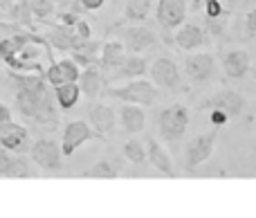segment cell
<instances>
[{"label":"cell","mask_w":256,"mask_h":218,"mask_svg":"<svg viewBox=\"0 0 256 218\" xmlns=\"http://www.w3.org/2000/svg\"><path fill=\"white\" fill-rule=\"evenodd\" d=\"M150 7H153V0H126L124 7V22H130V25H142L146 22L150 14Z\"/></svg>","instance_id":"26"},{"label":"cell","mask_w":256,"mask_h":218,"mask_svg":"<svg viewBox=\"0 0 256 218\" xmlns=\"http://www.w3.org/2000/svg\"><path fill=\"white\" fill-rule=\"evenodd\" d=\"M216 72V56L212 52H194L186 54L184 58V76L189 79V84L200 86L204 81H209Z\"/></svg>","instance_id":"7"},{"label":"cell","mask_w":256,"mask_h":218,"mask_svg":"<svg viewBox=\"0 0 256 218\" xmlns=\"http://www.w3.org/2000/svg\"><path fill=\"white\" fill-rule=\"evenodd\" d=\"M189 108L182 104H173V106L164 108L158 117V128L164 142H178L184 138L186 128H189Z\"/></svg>","instance_id":"3"},{"label":"cell","mask_w":256,"mask_h":218,"mask_svg":"<svg viewBox=\"0 0 256 218\" xmlns=\"http://www.w3.org/2000/svg\"><path fill=\"white\" fill-rule=\"evenodd\" d=\"M202 14H204V18H218V16H222V14H227V9L220 0H207V2L202 4Z\"/></svg>","instance_id":"30"},{"label":"cell","mask_w":256,"mask_h":218,"mask_svg":"<svg viewBox=\"0 0 256 218\" xmlns=\"http://www.w3.org/2000/svg\"><path fill=\"white\" fill-rule=\"evenodd\" d=\"M112 32H117V38L124 43L128 54H142L146 50H150L153 45H158V34L153 30L144 25H115Z\"/></svg>","instance_id":"4"},{"label":"cell","mask_w":256,"mask_h":218,"mask_svg":"<svg viewBox=\"0 0 256 218\" xmlns=\"http://www.w3.org/2000/svg\"><path fill=\"white\" fill-rule=\"evenodd\" d=\"M254 79H256V68H254Z\"/></svg>","instance_id":"42"},{"label":"cell","mask_w":256,"mask_h":218,"mask_svg":"<svg viewBox=\"0 0 256 218\" xmlns=\"http://www.w3.org/2000/svg\"><path fill=\"white\" fill-rule=\"evenodd\" d=\"M56 2V9L58 12H74V14H84V4L81 0H54Z\"/></svg>","instance_id":"31"},{"label":"cell","mask_w":256,"mask_h":218,"mask_svg":"<svg viewBox=\"0 0 256 218\" xmlns=\"http://www.w3.org/2000/svg\"><path fill=\"white\" fill-rule=\"evenodd\" d=\"M146 70H148V61H146L142 54H128L124 58V63H122L120 68H117L115 72H112L110 76H108V81H120V79H140V76L146 74Z\"/></svg>","instance_id":"19"},{"label":"cell","mask_w":256,"mask_h":218,"mask_svg":"<svg viewBox=\"0 0 256 218\" xmlns=\"http://www.w3.org/2000/svg\"><path fill=\"white\" fill-rule=\"evenodd\" d=\"M209 112V122H212L214 126H218L220 128L222 124H227V120H230V115H225L222 110H216V108H212V110H207Z\"/></svg>","instance_id":"36"},{"label":"cell","mask_w":256,"mask_h":218,"mask_svg":"<svg viewBox=\"0 0 256 218\" xmlns=\"http://www.w3.org/2000/svg\"><path fill=\"white\" fill-rule=\"evenodd\" d=\"M79 74H81V68L74 63V58L66 56L61 61H50L43 76L52 88H56V86L68 84V81H79Z\"/></svg>","instance_id":"12"},{"label":"cell","mask_w":256,"mask_h":218,"mask_svg":"<svg viewBox=\"0 0 256 218\" xmlns=\"http://www.w3.org/2000/svg\"><path fill=\"white\" fill-rule=\"evenodd\" d=\"M7 20L16 22L20 25L22 30H36V20H34V14H32V7H30V0H16V2L9 7V12L2 14Z\"/></svg>","instance_id":"24"},{"label":"cell","mask_w":256,"mask_h":218,"mask_svg":"<svg viewBox=\"0 0 256 218\" xmlns=\"http://www.w3.org/2000/svg\"><path fill=\"white\" fill-rule=\"evenodd\" d=\"M104 70L97 66H88V68H81V74H79V88H81V94L84 97H88L90 102L92 99H97L99 94H102V88H104Z\"/></svg>","instance_id":"16"},{"label":"cell","mask_w":256,"mask_h":218,"mask_svg":"<svg viewBox=\"0 0 256 218\" xmlns=\"http://www.w3.org/2000/svg\"><path fill=\"white\" fill-rule=\"evenodd\" d=\"M0 18H2V12H0Z\"/></svg>","instance_id":"43"},{"label":"cell","mask_w":256,"mask_h":218,"mask_svg":"<svg viewBox=\"0 0 256 218\" xmlns=\"http://www.w3.org/2000/svg\"><path fill=\"white\" fill-rule=\"evenodd\" d=\"M30 7H32V14H34V20L38 25L56 12V2L54 0H30Z\"/></svg>","instance_id":"28"},{"label":"cell","mask_w":256,"mask_h":218,"mask_svg":"<svg viewBox=\"0 0 256 218\" xmlns=\"http://www.w3.org/2000/svg\"><path fill=\"white\" fill-rule=\"evenodd\" d=\"M124 160L120 156H110V158H102L94 166H90L84 174V178H97V180H115L120 178Z\"/></svg>","instance_id":"22"},{"label":"cell","mask_w":256,"mask_h":218,"mask_svg":"<svg viewBox=\"0 0 256 218\" xmlns=\"http://www.w3.org/2000/svg\"><path fill=\"white\" fill-rule=\"evenodd\" d=\"M124 158L132 164H144L148 162V156H146V146L140 142V140H128L124 144Z\"/></svg>","instance_id":"27"},{"label":"cell","mask_w":256,"mask_h":218,"mask_svg":"<svg viewBox=\"0 0 256 218\" xmlns=\"http://www.w3.org/2000/svg\"><path fill=\"white\" fill-rule=\"evenodd\" d=\"M9 79L16 86L14 92V106L25 120H32L36 124L54 126L58 124L56 99L52 97V86L45 81L38 72H14L9 70Z\"/></svg>","instance_id":"1"},{"label":"cell","mask_w":256,"mask_h":218,"mask_svg":"<svg viewBox=\"0 0 256 218\" xmlns=\"http://www.w3.org/2000/svg\"><path fill=\"white\" fill-rule=\"evenodd\" d=\"M245 106H248L245 97L238 90L222 88V90H218V92H214L212 97L200 106V110H212V108H216V110H222L225 115H230V120H232V117H238L240 112L245 110Z\"/></svg>","instance_id":"10"},{"label":"cell","mask_w":256,"mask_h":218,"mask_svg":"<svg viewBox=\"0 0 256 218\" xmlns=\"http://www.w3.org/2000/svg\"><path fill=\"white\" fill-rule=\"evenodd\" d=\"M9 120H12V108L0 102V124H4V122H9Z\"/></svg>","instance_id":"38"},{"label":"cell","mask_w":256,"mask_h":218,"mask_svg":"<svg viewBox=\"0 0 256 218\" xmlns=\"http://www.w3.org/2000/svg\"><path fill=\"white\" fill-rule=\"evenodd\" d=\"M155 20L164 32H176L186 20V0H158Z\"/></svg>","instance_id":"11"},{"label":"cell","mask_w":256,"mask_h":218,"mask_svg":"<svg viewBox=\"0 0 256 218\" xmlns=\"http://www.w3.org/2000/svg\"><path fill=\"white\" fill-rule=\"evenodd\" d=\"M74 32H76V36L84 40L92 38V27H90V22L86 20V18H79V20L74 22Z\"/></svg>","instance_id":"33"},{"label":"cell","mask_w":256,"mask_h":218,"mask_svg":"<svg viewBox=\"0 0 256 218\" xmlns=\"http://www.w3.org/2000/svg\"><path fill=\"white\" fill-rule=\"evenodd\" d=\"M0 146L7 148V151H14V153H30V148H32L30 130H27L25 126L16 124L12 130L0 133Z\"/></svg>","instance_id":"21"},{"label":"cell","mask_w":256,"mask_h":218,"mask_svg":"<svg viewBox=\"0 0 256 218\" xmlns=\"http://www.w3.org/2000/svg\"><path fill=\"white\" fill-rule=\"evenodd\" d=\"M146 156H148L150 164L158 171H162L166 178H176V166H173L171 156H168V151H164V146L158 140H153V138L146 140Z\"/></svg>","instance_id":"18"},{"label":"cell","mask_w":256,"mask_h":218,"mask_svg":"<svg viewBox=\"0 0 256 218\" xmlns=\"http://www.w3.org/2000/svg\"><path fill=\"white\" fill-rule=\"evenodd\" d=\"M220 66L227 79H243L252 68V58L245 50H227L220 56Z\"/></svg>","instance_id":"14"},{"label":"cell","mask_w":256,"mask_h":218,"mask_svg":"<svg viewBox=\"0 0 256 218\" xmlns=\"http://www.w3.org/2000/svg\"><path fill=\"white\" fill-rule=\"evenodd\" d=\"M86 12H99V9L106 4V0H81Z\"/></svg>","instance_id":"37"},{"label":"cell","mask_w":256,"mask_h":218,"mask_svg":"<svg viewBox=\"0 0 256 218\" xmlns=\"http://www.w3.org/2000/svg\"><path fill=\"white\" fill-rule=\"evenodd\" d=\"M214 144H216V130H207V133H200L186 144L184 148V171H196L209 160L214 151Z\"/></svg>","instance_id":"6"},{"label":"cell","mask_w":256,"mask_h":218,"mask_svg":"<svg viewBox=\"0 0 256 218\" xmlns=\"http://www.w3.org/2000/svg\"><path fill=\"white\" fill-rule=\"evenodd\" d=\"M0 176L9 180L30 178L32 169H30V162L25 160V153H14L0 146Z\"/></svg>","instance_id":"13"},{"label":"cell","mask_w":256,"mask_h":218,"mask_svg":"<svg viewBox=\"0 0 256 218\" xmlns=\"http://www.w3.org/2000/svg\"><path fill=\"white\" fill-rule=\"evenodd\" d=\"M128 56L124 43H122L120 38H110L106 40V43L102 45V52H99V68H102L104 72H115L117 68L124 63V58Z\"/></svg>","instance_id":"17"},{"label":"cell","mask_w":256,"mask_h":218,"mask_svg":"<svg viewBox=\"0 0 256 218\" xmlns=\"http://www.w3.org/2000/svg\"><path fill=\"white\" fill-rule=\"evenodd\" d=\"M108 94L122 104H135V106H153L160 97V90L153 81L146 79H130L120 88H108Z\"/></svg>","instance_id":"2"},{"label":"cell","mask_w":256,"mask_h":218,"mask_svg":"<svg viewBox=\"0 0 256 218\" xmlns=\"http://www.w3.org/2000/svg\"><path fill=\"white\" fill-rule=\"evenodd\" d=\"M54 99H56V106L61 110H70L79 104L81 99V88L76 81H68V84H61L54 88Z\"/></svg>","instance_id":"25"},{"label":"cell","mask_w":256,"mask_h":218,"mask_svg":"<svg viewBox=\"0 0 256 218\" xmlns=\"http://www.w3.org/2000/svg\"><path fill=\"white\" fill-rule=\"evenodd\" d=\"M227 20H230V14H222L218 18H204V32L212 34L214 38H222L227 32Z\"/></svg>","instance_id":"29"},{"label":"cell","mask_w":256,"mask_h":218,"mask_svg":"<svg viewBox=\"0 0 256 218\" xmlns=\"http://www.w3.org/2000/svg\"><path fill=\"white\" fill-rule=\"evenodd\" d=\"M16 2V0H0V12H9V7H12V4Z\"/></svg>","instance_id":"39"},{"label":"cell","mask_w":256,"mask_h":218,"mask_svg":"<svg viewBox=\"0 0 256 218\" xmlns=\"http://www.w3.org/2000/svg\"><path fill=\"white\" fill-rule=\"evenodd\" d=\"M99 135L94 133V128L84 120H76V122H68V126L63 128V138H61V151L63 158H70L74 156L76 148H81L86 142L90 140H97Z\"/></svg>","instance_id":"8"},{"label":"cell","mask_w":256,"mask_h":218,"mask_svg":"<svg viewBox=\"0 0 256 218\" xmlns=\"http://www.w3.org/2000/svg\"><path fill=\"white\" fill-rule=\"evenodd\" d=\"M204 34H207L204 27L196 25V22H182V25L176 30V34H173V40H176V45L180 50L194 52V50L202 48V45L207 43V36Z\"/></svg>","instance_id":"15"},{"label":"cell","mask_w":256,"mask_h":218,"mask_svg":"<svg viewBox=\"0 0 256 218\" xmlns=\"http://www.w3.org/2000/svg\"><path fill=\"white\" fill-rule=\"evenodd\" d=\"M148 72H150V79H153V84L158 86V88L180 90L182 74H180V68H178V63L173 61L171 56L155 58V61L148 66Z\"/></svg>","instance_id":"9"},{"label":"cell","mask_w":256,"mask_h":218,"mask_svg":"<svg viewBox=\"0 0 256 218\" xmlns=\"http://www.w3.org/2000/svg\"><path fill=\"white\" fill-rule=\"evenodd\" d=\"M90 124H92L94 133L99 135V138H106V135H110L112 130H115V110H112L110 106H106V104H94L92 108H90Z\"/></svg>","instance_id":"20"},{"label":"cell","mask_w":256,"mask_h":218,"mask_svg":"<svg viewBox=\"0 0 256 218\" xmlns=\"http://www.w3.org/2000/svg\"><path fill=\"white\" fill-rule=\"evenodd\" d=\"M245 38H256V7L245 16Z\"/></svg>","instance_id":"32"},{"label":"cell","mask_w":256,"mask_h":218,"mask_svg":"<svg viewBox=\"0 0 256 218\" xmlns=\"http://www.w3.org/2000/svg\"><path fill=\"white\" fill-rule=\"evenodd\" d=\"M120 120L122 126H124L126 133H140L146 126V112L142 106H135V104H124L120 108Z\"/></svg>","instance_id":"23"},{"label":"cell","mask_w":256,"mask_h":218,"mask_svg":"<svg viewBox=\"0 0 256 218\" xmlns=\"http://www.w3.org/2000/svg\"><path fill=\"white\" fill-rule=\"evenodd\" d=\"M0 74H2V63H0Z\"/></svg>","instance_id":"41"},{"label":"cell","mask_w":256,"mask_h":218,"mask_svg":"<svg viewBox=\"0 0 256 218\" xmlns=\"http://www.w3.org/2000/svg\"><path fill=\"white\" fill-rule=\"evenodd\" d=\"M30 158H32V162L43 171H61V164H63L61 162L63 160L61 142L50 140V138L36 140V142H32Z\"/></svg>","instance_id":"5"},{"label":"cell","mask_w":256,"mask_h":218,"mask_svg":"<svg viewBox=\"0 0 256 218\" xmlns=\"http://www.w3.org/2000/svg\"><path fill=\"white\" fill-rule=\"evenodd\" d=\"M79 18H81V14H74V12H56V20H54V22L72 27L76 20H79Z\"/></svg>","instance_id":"35"},{"label":"cell","mask_w":256,"mask_h":218,"mask_svg":"<svg viewBox=\"0 0 256 218\" xmlns=\"http://www.w3.org/2000/svg\"><path fill=\"white\" fill-rule=\"evenodd\" d=\"M204 2H207V0H191V9H194V12H200Z\"/></svg>","instance_id":"40"},{"label":"cell","mask_w":256,"mask_h":218,"mask_svg":"<svg viewBox=\"0 0 256 218\" xmlns=\"http://www.w3.org/2000/svg\"><path fill=\"white\" fill-rule=\"evenodd\" d=\"M20 30H22L20 25L7 20V18H0V40H2L4 36H12V34H16V32H20Z\"/></svg>","instance_id":"34"}]
</instances>
